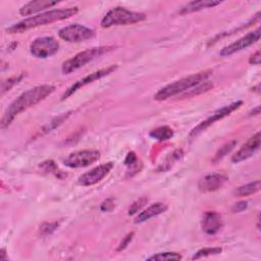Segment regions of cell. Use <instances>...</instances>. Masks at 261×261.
<instances>
[{"instance_id": "cell-1", "label": "cell", "mask_w": 261, "mask_h": 261, "mask_svg": "<svg viewBox=\"0 0 261 261\" xmlns=\"http://www.w3.org/2000/svg\"><path fill=\"white\" fill-rule=\"evenodd\" d=\"M54 91L55 87L52 85H41L20 94L6 108L1 119V127H7L19 113L38 104L39 102L50 96Z\"/></svg>"}, {"instance_id": "cell-2", "label": "cell", "mask_w": 261, "mask_h": 261, "mask_svg": "<svg viewBox=\"0 0 261 261\" xmlns=\"http://www.w3.org/2000/svg\"><path fill=\"white\" fill-rule=\"evenodd\" d=\"M77 12H79L77 7H69L65 9H54V10L46 11L44 13L31 16L29 18H24L23 20L12 24L6 30V32L9 34H21L34 28H38L41 25H45L55 21L69 18L75 15Z\"/></svg>"}, {"instance_id": "cell-3", "label": "cell", "mask_w": 261, "mask_h": 261, "mask_svg": "<svg viewBox=\"0 0 261 261\" xmlns=\"http://www.w3.org/2000/svg\"><path fill=\"white\" fill-rule=\"evenodd\" d=\"M212 73L211 69L204 70L201 72H197L194 74H191L189 76H185L180 80H177L175 82H172L165 87L161 88L155 95L154 99L158 101L166 100L170 97H173L177 94H180L182 92H186L187 90H190L194 88L195 86L205 82Z\"/></svg>"}, {"instance_id": "cell-4", "label": "cell", "mask_w": 261, "mask_h": 261, "mask_svg": "<svg viewBox=\"0 0 261 261\" xmlns=\"http://www.w3.org/2000/svg\"><path fill=\"white\" fill-rule=\"evenodd\" d=\"M147 18L146 14L128 10L124 7H114L110 9L102 18L101 27L110 28L113 25H125L141 22Z\"/></svg>"}, {"instance_id": "cell-5", "label": "cell", "mask_w": 261, "mask_h": 261, "mask_svg": "<svg viewBox=\"0 0 261 261\" xmlns=\"http://www.w3.org/2000/svg\"><path fill=\"white\" fill-rule=\"evenodd\" d=\"M114 49V46H100V47H94L91 49L84 50L77 54H75L70 59L64 61L61 66V71L64 74H69L84 65H86L88 62H91L92 60L96 59L97 57L102 56L105 53L110 52Z\"/></svg>"}, {"instance_id": "cell-6", "label": "cell", "mask_w": 261, "mask_h": 261, "mask_svg": "<svg viewBox=\"0 0 261 261\" xmlns=\"http://www.w3.org/2000/svg\"><path fill=\"white\" fill-rule=\"evenodd\" d=\"M58 36L68 43H82L92 39L95 36V31L79 23H72L60 29Z\"/></svg>"}, {"instance_id": "cell-7", "label": "cell", "mask_w": 261, "mask_h": 261, "mask_svg": "<svg viewBox=\"0 0 261 261\" xmlns=\"http://www.w3.org/2000/svg\"><path fill=\"white\" fill-rule=\"evenodd\" d=\"M243 104V101L239 100V101H236V102H232L231 104L229 105H226L218 110H216L215 112H213L209 117H207L205 120L201 121L198 125H196L189 134V137L192 139V138H195L197 137L198 135H200L201 133H203L206 128H208L210 125H212L213 123H215L217 120H220L226 116H228L231 112H233L234 110H237L238 108H240V106H242Z\"/></svg>"}, {"instance_id": "cell-8", "label": "cell", "mask_w": 261, "mask_h": 261, "mask_svg": "<svg viewBox=\"0 0 261 261\" xmlns=\"http://www.w3.org/2000/svg\"><path fill=\"white\" fill-rule=\"evenodd\" d=\"M59 50V43L53 37H39L30 45V52L37 58H48Z\"/></svg>"}, {"instance_id": "cell-9", "label": "cell", "mask_w": 261, "mask_h": 261, "mask_svg": "<svg viewBox=\"0 0 261 261\" xmlns=\"http://www.w3.org/2000/svg\"><path fill=\"white\" fill-rule=\"evenodd\" d=\"M100 158L98 150H82L70 153L63 159V164L70 168L87 167Z\"/></svg>"}, {"instance_id": "cell-10", "label": "cell", "mask_w": 261, "mask_h": 261, "mask_svg": "<svg viewBox=\"0 0 261 261\" xmlns=\"http://www.w3.org/2000/svg\"><path fill=\"white\" fill-rule=\"evenodd\" d=\"M116 68H117V65H110V66H108V67H106V68H103V69H99V70H97V71H94V72L88 74L87 76H85V77L79 80L77 82H75L74 84H72L67 90H65V92H64V93L62 94V96H61V100L67 99L68 97H70L73 93H75V92H76L77 90H80L81 88H83V87H85V86H87V85H89V84H91V83H93V82H95V81H97V80H100V79H102V77H104V76L110 74V73L113 72Z\"/></svg>"}, {"instance_id": "cell-11", "label": "cell", "mask_w": 261, "mask_h": 261, "mask_svg": "<svg viewBox=\"0 0 261 261\" xmlns=\"http://www.w3.org/2000/svg\"><path fill=\"white\" fill-rule=\"evenodd\" d=\"M113 168V162H107V163H103L101 165H98L94 168H92L90 171H87L85 173H83L77 182L81 186L84 187H89V186H93L99 181H101Z\"/></svg>"}, {"instance_id": "cell-12", "label": "cell", "mask_w": 261, "mask_h": 261, "mask_svg": "<svg viewBox=\"0 0 261 261\" xmlns=\"http://www.w3.org/2000/svg\"><path fill=\"white\" fill-rule=\"evenodd\" d=\"M260 29H256L255 31L253 32H250L248 33L247 35H245L244 37L240 38L239 40L234 41L233 43L229 44L228 46H225L223 47L220 52H219V55L220 56H229L236 52H239L243 49H246L248 47H250L251 45H253L254 43H256L259 38H260Z\"/></svg>"}, {"instance_id": "cell-13", "label": "cell", "mask_w": 261, "mask_h": 261, "mask_svg": "<svg viewBox=\"0 0 261 261\" xmlns=\"http://www.w3.org/2000/svg\"><path fill=\"white\" fill-rule=\"evenodd\" d=\"M260 147V132L253 135L231 157V162L240 163L252 157Z\"/></svg>"}, {"instance_id": "cell-14", "label": "cell", "mask_w": 261, "mask_h": 261, "mask_svg": "<svg viewBox=\"0 0 261 261\" xmlns=\"http://www.w3.org/2000/svg\"><path fill=\"white\" fill-rule=\"evenodd\" d=\"M227 176L220 173H210L203 176L198 182V189L202 193L215 192L222 188L227 181Z\"/></svg>"}, {"instance_id": "cell-15", "label": "cell", "mask_w": 261, "mask_h": 261, "mask_svg": "<svg viewBox=\"0 0 261 261\" xmlns=\"http://www.w3.org/2000/svg\"><path fill=\"white\" fill-rule=\"evenodd\" d=\"M202 229L208 236L216 234L222 227L221 215L215 211H206L202 218Z\"/></svg>"}, {"instance_id": "cell-16", "label": "cell", "mask_w": 261, "mask_h": 261, "mask_svg": "<svg viewBox=\"0 0 261 261\" xmlns=\"http://www.w3.org/2000/svg\"><path fill=\"white\" fill-rule=\"evenodd\" d=\"M59 2L57 1H49V0H36V1H30L27 4H24L20 9L19 13L22 16H28L37 12H40L42 10H45L47 8H50Z\"/></svg>"}, {"instance_id": "cell-17", "label": "cell", "mask_w": 261, "mask_h": 261, "mask_svg": "<svg viewBox=\"0 0 261 261\" xmlns=\"http://www.w3.org/2000/svg\"><path fill=\"white\" fill-rule=\"evenodd\" d=\"M167 205L162 202H156L149 207H147L145 210L139 213V215L135 218V223H142L145 222L155 216H158L162 213H164L167 210Z\"/></svg>"}, {"instance_id": "cell-18", "label": "cell", "mask_w": 261, "mask_h": 261, "mask_svg": "<svg viewBox=\"0 0 261 261\" xmlns=\"http://www.w3.org/2000/svg\"><path fill=\"white\" fill-rule=\"evenodd\" d=\"M221 2L220 1H215V0H200V1H191L185 4L179 10L178 13L180 15L193 13L196 11H200L202 9L206 8H211L216 5H219Z\"/></svg>"}, {"instance_id": "cell-19", "label": "cell", "mask_w": 261, "mask_h": 261, "mask_svg": "<svg viewBox=\"0 0 261 261\" xmlns=\"http://www.w3.org/2000/svg\"><path fill=\"white\" fill-rule=\"evenodd\" d=\"M260 190V180H254L244 186H240L233 190L236 197H247L255 194Z\"/></svg>"}, {"instance_id": "cell-20", "label": "cell", "mask_w": 261, "mask_h": 261, "mask_svg": "<svg viewBox=\"0 0 261 261\" xmlns=\"http://www.w3.org/2000/svg\"><path fill=\"white\" fill-rule=\"evenodd\" d=\"M149 136L157 141L163 142V141H167L173 137V130L171 127H169L167 125H162V126H158V127L152 129L149 133Z\"/></svg>"}, {"instance_id": "cell-21", "label": "cell", "mask_w": 261, "mask_h": 261, "mask_svg": "<svg viewBox=\"0 0 261 261\" xmlns=\"http://www.w3.org/2000/svg\"><path fill=\"white\" fill-rule=\"evenodd\" d=\"M40 168L46 172V173H50V174H53L54 176H56L57 178L59 179H63L66 174L64 172H62L56 165V163L53 161V160H46L44 162H42L40 165Z\"/></svg>"}, {"instance_id": "cell-22", "label": "cell", "mask_w": 261, "mask_h": 261, "mask_svg": "<svg viewBox=\"0 0 261 261\" xmlns=\"http://www.w3.org/2000/svg\"><path fill=\"white\" fill-rule=\"evenodd\" d=\"M213 87V85L209 82H204V83H201L197 86H195V88H192L189 90V92H186L184 93V95L181 96V98H190V97H194V96H197L199 94H202L204 92H207L208 90H210L211 88Z\"/></svg>"}, {"instance_id": "cell-23", "label": "cell", "mask_w": 261, "mask_h": 261, "mask_svg": "<svg viewBox=\"0 0 261 261\" xmlns=\"http://www.w3.org/2000/svg\"><path fill=\"white\" fill-rule=\"evenodd\" d=\"M237 145V141L236 140H232V141H229L227 143H225L222 147H220V149L216 152V154L214 155V158L212 159V162L213 163H216L218 162L219 160H221L223 157H225L233 148L234 146Z\"/></svg>"}, {"instance_id": "cell-24", "label": "cell", "mask_w": 261, "mask_h": 261, "mask_svg": "<svg viewBox=\"0 0 261 261\" xmlns=\"http://www.w3.org/2000/svg\"><path fill=\"white\" fill-rule=\"evenodd\" d=\"M24 77V73H20L17 75H13L11 77H8L7 80L3 81L1 84V95H4L6 92L10 91L12 87L17 85L22 79Z\"/></svg>"}, {"instance_id": "cell-25", "label": "cell", "mask_w": 261, "mask_h": 261, "mask_svg": "<svg viewBox=\"0 0 261 261\" xmlns=\"http://www.w3.org/2000/svg\"><path fill=\"white\" fill-rule=\"evenodd\" d=\"M222 252V248L221 247H208V248H203L200 249L199 251H197L194 256L192 257L193 260L195 259H201V258H205L208 256H212V255H217L220 254Z\"/></svg>"}, {"instance_id": "cell-26", "label": "cell", "mask_w": 261, "mask_h": 261, "mask_svg": "<svg viewBox=\"0 0 261 261\" xmlns=\"http://www.w3.org/2000/svg\"><path fill=\"white\" fill-rule=\"evenodd\" d=\"M69 115H70V112H67V113L61 114L60 116L54 118L52 121H50L48 124H46V125L42 128V130H40V135H42V134H47V133L53 130L55 127L59 126L64 120H66Z\"/></svg>"}, {"instance_id": "cell-27", "label": "cell", "mask_w": 261, "mask_h": 261, "mask_svg": "<svg viewBox=\"0 0 261 261\" xmlns=\"http://www.w3.org/2000/svg\"><path fill=\"white\" fill-rule=\"evenodd\" d=\"M182 257L179 253L176 252H163V253H157L151 257H149L147 260L154 261H167V260H180Z\"/></svg>"}, {"instance_id": "cell-28", "label": "cell", "mask_w": 261, "mask_h": 261, "mask_svg": "<svg viewBox=\"0 0 261 261\" xmlns=\"http://www.w3.org/2000/svg\"><path fill=\"white\" fill-rule=\"evenodd\" d=\"M147 202H148V198H146V197H142V198L136 200V201L129 206L127 214H128V215H134V214L138 213V212L147 204Z\"/></svg>"}, {"instance_id": "cell-29", "label": "cell", "mask_w": 261, "mask_h": 261, "mask_svg": "<svg viewBox=\"0 0 261 261\" xmlns=\"http://www.w3.org/2000/svg\"><path fill=\"white\" fill-rule=\"evenodd\" d=\"M59 226V221H53V222H45L40 226V232L43 236L51 234L56 228Z\"/></svg>"}, {"instance_id": "cell-30", "label": "cell", "mask_w": 261, "mask_h": 261, "mask_svg": "<svg viewBox=\"0 0 261 261\" xmlns=\"http://www.w3.org/2000/svg\"><path fill=\"white\" fill-rule=\"evenodd\" d=\"M115 207V203L114 200L112 198H108L106 200H104L101 205H100V210L102 212H111Z\"/></svg>"}, {"instance_id": "cell-31", "label": "cell", "mask_w": 261, "mask_h": 261, "mask_svg": "<svg viewBox=\"0 0 261 261\" xmlns=\"http://www.w3.org/2000/svg\"><path fill=\"white\" fill-rule=\"evenodd\" d=\"M134 231H132V232H128L123 239H122V241L120 242V244H119V246H118V248H117V251H122V250H124L127 246H128V244L132 242V240H133V238H134Z\"/></svg>"}, {"instance_id": "cell-32", "label": "cell", "mask_w": 261, "mask_h": 261, "mask_svg": "<svg viewBox=\"0 0 261 261\" xmlns=\"http://www.w3.org/2000/svg\"><path fill=\"white\" fill-rule=\"evenodd\" d=\"M139 159L137 157V154L134 152V151H129L124 159V165H126L127 167L135 164L136 162H138Z\"/></svg>"}, {"instance_id": "cell-33", "label": "cell", "mask_w": 261, "mask_h": 261, "mask_svg": "<svg viewBox=\"0 0 261 261\" xmlns=\"http://www.w3.org/2000/svg\"><path fill=\"white\" fill-rule=\"evenodd\" d=\"M247 207H248V202H246V201H241V202L236 203V204L231 207V211H232L233 213H239V212L244 211Z\"/></svg>"}, {"instance_id": "cell-34", "label": "cell", "mask_w": 261, "mask_h": 261, "mask_svg": "<svg viewBox=\"0 0 261 261\" xmlns=\"http://www.w3.org/2000/svg\"><path fill=\"white\" fill-rule=\"evenodd\" d=\"M249 63L253 65H259L260 64V51H256L249 59Z\"/></svg>"}, {"instance_id": "cell-35", "label": "cell", "mask_w": 261, "mask_h": 261, "mask_svg": "<svg viewBox=\"0 0 261 261\" xmlns=\"http://www.w3.org/2000/svg\"><path fill=\"white\" fill-rule=\"evenodd\" d=\"M249 114L250 115H258V114H260V106H256L253 110L250 111Z\"/></svg>"}, {"instance_id": "cell-36", "label": "cell", "mask_w": 261, "mask_h": 261, "mask_svg": "<svg viewBox=\"0 0 261 261\" xmlns=\"http://www.w3.org/2000/svg\"><path fill=\"white\" fill-rule=\"evenodd\" d=\"M259 89H260V85L258 84L256 87H253V88H252V91H255L256 93H258V94H259V92H260V91H259Z\"/></svg>"}]
</instances>
